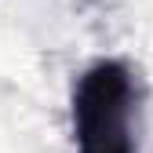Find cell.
<instances>
[{"label": "cell", "instance_id": "1", "mask_svg": "<svg viewBox=\"0 0 153 153\" xmlns=\"http://www.w3.org/2000/svg\"><path fill=\"white\" fill-rule=\"evenodd\" d=\"M69 113L76 153H139V80L124 59H99L76 76Z\"/></svg>", "mask_w": 153, "mask_h": 153}]
</instances>
